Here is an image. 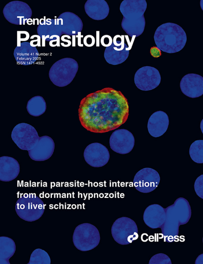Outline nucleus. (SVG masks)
I'll return each mask as SVG.
<instances>
[{"instance_id":"nucleus-6","label":"nucleus","mask_w":203,"mask_h":264,"mask_svg":"<svg viewBox=\"0 0 203 264\" xmlns=\"http://www.w3.org/2000/svg\"><path fill=\"white\" fill-rule=\"evenodd\" d=\"M100 240L98 229L93 225L86 223L76 227L73 236L75 247L82 251L92 250L97 247Z\"/></svg>"},{"instance_id":"nucleus-23","label":"nucleus","mask_w":203,"mask_h":264,"mask_svg":"<svg viewBox=\"0 0 203 264\" xmlns=\"http://www.w3.org/2000/svg\"><path fill=\"white\" fill-rule=\"evenodd\" d=\"M84 8L87 15L95 20L104 19L109 13V7L104 0H88Z\"/></svg>"},{"instance_id":"nucleus-14","label":"nucleus","mask_w":203,"mask_h":264,"mask_svg":"<svg viewBox=\"0 0 203 264\" xmlns=\"http://www.w3.org/2000/svg\"><path fill=\"white\" fill-rule=\"evenodd\" d=\"M84 157L91 166L100 167L108 163L110 154L105 146L99 143H94L86 147L84 152Z\"/></svg>"},{"instance_id":"nucleus-5","label":"nucleus","mask_w":203,"mask_h":264,"mask_svg":"<svg viewBox=\"0 0 203 264\" xmlns=\"http://www.w3.org/2000/svg\"><path fill=\"white\" fill-rule=\"evenodd\" d=\"M78 63L74 59L65 57L56 61L49 72V77L52 83L62 87L70 84L75 78L78 70Z\"/></svg>"},{"instance_id":"nucleus-2","label":"nucleus","mask_w":203,"mask_h":264,"mask_svg":"<svg viewBox=\"0 0 203 264\" xmlns=\"http://www.w3.org/2000/svg\"><path fill=\"white\" fill-rule=\"evenodd\" d=\"M165 210L166 220L160 228L164 241L170 242L177 237L179 226L188 222L191 215V208L187 200L179 197Z\"/></svg>"},{"instance_id":"nucleus-18","label":"nucleus","mask_w":203,"mask_h":264,"mask_svg":"<svg viewBox=\"0 0 203 264\" xmlns=\"http://www.w3.org/2000/svg\"><path fill=\"white\" fill-rule=\"evenodd\" d=\"M135 37H132V40L128 43L123 42L121 46H116L114 44L106 47L104 53L106 61L109 64L117 65L124 62L128 57L129 50L132 46Z\"/></svg>"},{"instance_id":"nucleus-34","label":"nucleus","mask_w":203,"mask_h":264,"mask_svg":"<svg viewBox=\"0 0 203 264\" xmlns=\"http://www.w3.org/2000/svg\"><path fill=\"white\" fill-rule=\"evenodd\" d=\"M150 53L151 55L154 57H158L161 55V50L157 47L153 46L150 49Z\"/></svg>"},{"instance_id":"nucleus-4","label":"nucleus","mask_w":203,"mask_h":264,"mask_svg":"<svg viewBox=\"0 0 203 264\" xmlns=\"http://www.w3.org/2000/svg\"><path fill=\"white\" fill-rule=\"evenodd\" d=\"M154 39L160 50L173 53L180 51L184 47L187 37L184 30L179 25L166 23L157 28Z\"/></svg>"},{"instance_id":"nucleus-28","label":"nucleus","mask_w":203,"mask_h":264,"mask_svg":"<svg viewBox=\"0 0 203 264\" xmlns=\"http://www.w3.org/2000/svg\"><path fill=\"white\" fill-rule=\"evenodd\" d=\"M50 258L44 250L37 248L34 250L31 256L28 264H50Z\"/></svg>"},{"instance_id":"nucleus-15","label":"nucleus","mask_w":203,"mask_h":264,"mask_svg":"<svg viewBox=\"0 0 203 264\" xmlns=\"http://www.w3.org/2000/svg\"><path fill=\"white\" fill-rule=\"evenodd\" d=\"M57 24L62 34L73 36L81 32L83 27V22L80 18L70 12L61 14L57 19Z\"/></svg>"},{"instance_id":"nucleus-19","label":"nucleus","mask_w":203,"mask_h":264,"mask_svg":"<svg viewBox=\"0 0 203 264\" xmlns=\"http://www.w3.org/2000/svg\"><path fill=\"white\" fill-rule=\"evenodd\" d=\"M14 55L19 64L28 65L35 62L38 58L39 53L37 48L32 46L30 42L24 41L17 43Z\"/></svg>"},{"instance_id":"nucleus-7","label":"nucleus","mask_w":203,"mask_h":264,"mask_svg":"<svg viewBox=\"0 0 203 264\" xmlns=\"http://www.w3.org/2000/svg\"><path fill=\"white\" fill-rule=\"evenodd\" d=\"M15 210L19 217L28 222L39 219L44 212L43 201L36 195L21 196L16 204Z\"/></svg>"},{"instance_id":"nucleus-29","label":"nucleus","mask_w":203,"mask_h":264,"mask_svg":"<svg viewBox=\"0 0 203 264\" xmlns=\"http://www.w3.org/2000/svg\"><path fill=\"white\" fill-rule=\"evenodd\" d=\"M149 264H171L170 258L164 253L154 255L150 260Z\"/></svg>"},{"instance_id":"nucleus-20","label":"nucleus","mask_w":203,"mask_h":264,"mask_svg":"<svg viewBox=\"0 0 203 264\" xmlns=\"http://www.w3.org/2000/svg\"><path fill=\"white\" fill-rule=\"evenodd\" d=\"M167 114L162 111H157L150 117L148 122L149 133L155 138L162 136L167 130L169 125Z\"/></svg>"},{"instance_id":"nucleus-8","label":"nucleus","mask_w":203,"mask_h":264,"mask_svg":"<svg viewBox=\"0 0 203 264\" xmlns=\"http://www.w3.org/2000/svg\"><path fill=\"white\" fill-rule=\"evenodd\" d=\"M111 234L114 240L121 245L129 244L139 237L136 223L126 217L116 220L111 227Z\"/></svg>"},{"instance_id":"nucleus-36","label":"nucleus","mask_w":203,"mask_h":264,"mask_svg":"<svg viewBox=\"0 0 203 264\" xmlns=\"http://www.w3.org/2000/svg\"><path fill=\"white\" fill-rule=\"evenodd\" d=\"M60 39L61 40V41H62L63 42H66V43L67 44L68 46H70L71 45V41L70 40H69L65 39L64 38L63 35L61 36Z\"/></svg>"},{"instance_id":"nucleus-3","label":"nucleus","mask_w":203,"mask_h":264,"mask_svg":"<svg viewBox=\"0 0 203 264\" xmlns=\"http://www.w3.org/2000/svg\"><path fill=\"white\" fill-rule=\"evenodd\" d=\"M145 0H124L120 5L123 15L121 27L131 38L141 35L145 27L144 14L147 9Z\"/></svg>"},{"instance_id":"nucleus-1","label":"nucleus","mask_w":203,"mask_h":264,"mask_svg":"<svg viewBox=\"0 0 203 264\" xmlns=\"http://www.w3.org/2000/svg\"><path fill=\"white\" fill-rule=\"evenodd\" d=\"M78 112L84 128L93 133H104L126 122L129 115L128 103L120 91L105 88L83 98Z\"/></svg>"},{"instance_id":"nucleus-35","label":"nucleus","mask_w":203,"mask_h":264,"mask_svg":"<svg viewBox=\"0 0 203 264\" xmlns=\"http://www.w3.org/2000/svg\"><path fill=\"white\" fill-rule=\"evenodd\" d=\"M40 39H41V37L39 35H36V39L32 40L30 42V45L32 46L35 47H36V46H41Z\"/></svg>"},{"instance_id":"nucleus-21","label":"nucleus","mask_w":203,"mask_h":264,"mask_svg":"<svg viewBox=\"0 0 203 264\" xmlns=\"http://www.w3.org/2000/svg\"><path fill=\"white\" fill-rule=\"evenodd\" d=\"M166 217L165 210L158 204L148 206L145 210L143 219L145 223L152 229L161 228Z\"/></svg>"},{"instance_id":"nucleus-27","label":"nucleus","mask_w":203,"mask_h":264,"mask_svg":"<svg viewBox=\"0 0 203 264\" xmlns=\"http://www.w3.org/2000/svg\"><path fill=\"white\" fill-rule=\"evenodd\" d=\"M189 155L191 159L199 164L203 163V140L193 142L189 148Z\"/></svg>"},{"instance_id":"nucleus-31","label":"nucleus","mask_w":203,"mask_h":264,"mask_svg":"<svg viewBox=\"0 0 203 264\" xmlns=\"http://www.w3.org/2000/svg\"><path fill=\"white\" fill-rule=\"evenodd\" d=\"M113 43V39L108 35H104L101 38V43L102 46L108 47L111 45Z\"/></svg>"},{"instance_id":"nucleus-9","label":"nucleus","mask_w":203,"mask_h":264,"mask_svg":"<svg viewBox=\"0 0 203 264\" xmlns=\"http://www.w3.org/2000/svg\"><path fill=\"white\" fill-rule=\"evenodd\" d=\"M11 138L20 149L27 151L33 149L39 139L35 128L26 123L16 125L12 131Z\"/></svg>"},{"instance_id":"nucleus-22","label":"nucleus","mask_w":203,"mask_h":264,"mask_svg":"<svg viewBox=\"0 0 203 264\" xmlns=\"http://www.w3.org/2000/svg\"><path fill=\"white\" fill-rule=\"evenodd\" d=\"M20 172V165L14 158L9 156L0 158V180L10 181L15 179Z\"/></svg>"},{"instance_id":"nucleus-32","label":"nucleus","mask_w":203,"mask_h":264,"mask_svg":"<svg viewBox=\"0 0 203 264\" xmlns=\"http://www.w3.org/2000/svg\"><path fill=\"white\" fill-rule=\"evenodd\" d=\"M29 38V34L27 31H18L17 32V43L26 41Z\"/></svg>"},{"instance_id":"nucleus-25","label":"nucleus","mask_w":203,"mask_h":264,"mask_svg":"<svg viewBox=\"0 0 203 264\" xmlns=\"http://www.w3.org/2000/svg\"><path fill=\"white\" fill-rule=\"evenodd\" d=\"M16 245L14 240L8 237H0V263L10 264L9 259L14 255Z\"/></svg>"},{"instance_id":"nucleus-26","label":"nucleus","mask_w":203,"mask_h":264,"mask_svg":"<svg viewBox=\"0 0 203 264\" xmlns=\"http://www.w3.org/2000/svg\"><path fill=\"white\" fill-rule=\"evenodd\" d=\"M46 109V104L43 98L36 96L31 98L27 102V110L32 116H39L43 114Z\"/></svg>"},{"instance_id":"nucleus-33","label":"nucleus","mask_w":203,"mask_h":264,"mask_svg":"<svg viewBox=\"0 0 203 264\" xmlns=\"http://www.w3.org/2000/svg\"><path fill=\"white\" fill-rule=\"evenodd\" d=\"M83 42L86 46L92 47L95 43V39L93 36L87 35L84 38Z\"/></svg>"},{"instance_id":"nucleus-17","label":"nucleus","mask_w":203,"mask_h":264,"mask_svg":"<svg viewBox=\"0 0 203 264\" xmlns=\"http://www.w3.org/2000/svg\"><path fill=\"white\" fill-rule=\"evenodd\" d=\"M55 145L53 140L47 136L39 137L35 147L28 151L31 159L35 161H43L48 159L53 154Z\"/></svg>"},{"instance_id":"nucleus-10","label":"nucleus","mask_w":203,"mask_h":264,"mask_svg":"<svg viewBox=\"0 0 203 264\" xmlns=\"http://www.w3.org/2000/svg\"><path fill=\"white\" fill-rule=\"evenodd\" d=\"M3 14L6 20L15 25H24L30 19L32 10L26 3L15 1L9 2L4 8Z\"/></svg>"},{"instance_id":"nucleus-16","label":"nucleus","mask_w":203,"mask_h":264,"mask_svg":"<svg viewBox=\"0 0 203 264\" xmlns=\"http://www.w3.org/2000/svg\"><path fill=\"white\" fill-rule=\"evenodd\" d=\"M180 87L186 96L194 98L203 94V78L196 74H188L181 80Z\"/></svg>"},{"instance_id":"nucleus-12","label":"nucleus","mask_w":203,"mask_h":264,"mask_svg":"<svg viewBox=\"0 0 203 264\" xmlns=\"http://www.w3.org/2000/svg\"><path fill=\"white\" fill-rule=\"evenodd\" d=\"M160 180V175L157 171L151 168H144L135 175L133 185L139 191L149 193L156 188Z\"/></svg>"},{"instance_id":"nucleus-30","label":"nucleus","mask_w":203,"mask_h":264,"mask_svg":"<svg viewBox=\"0 0 203 264\" xmlns=\"http://www.w3.org/2000/svg\"><path fill=\"white\" fill-rule=\"evenodd\" d=\"M202 184L203 175H201L196 179L194 182V187L197 195L201 199L203 198Z\"/></svg>"},{"instance_id":"nucleus-11","label":"nucleus","mask_w":203,"mask_h":264,"mask_svg":"<svg viewBox=\"0 0 203 264\" xmlns=\"http://www.w3.org/2000/svg\"><path fill=\"white\" fill-rule=\"evenodd\" d=\"M134 82L138 89L142 91L152 90L157 87L161 82L159 71L154 67L145 66L136 72Z\"/></svg>"},{"instance_id":"nucleus-13","label":"nucleus","mask_w":203,"mask_h":264,"mask_svg":"<svg viewBox=\"0 0 203 264\" xmlns=\"http://www.w3.org/2000/svg\"><path fill=\"white\" fill-rule=\"evenodd\" d=\"M110 148L120 154L129 153L134 145L132 134L125 129H118L113 132L109 139Z\"/></svg>"},{"instance_id":"nucleus-24","label":"nucleus","mask_w":203,"mask_h":264,"mask_svg":"<svg viewBox=\"0 0 203 264\" xmlns=\"http://www.w3.org/2000/svg\"><path fill=\"white\" fill-rule=\"evenodd\" d=\"M38 35L44 41H49L51 36L57 35L60 36L62 34L57 24V19H41L37 28Z\"/></svg>"}]
</instances>
